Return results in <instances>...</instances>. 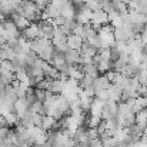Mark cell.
Returning a JSON list of instances; mask_svg holds the SVG:
<instances>
[{"instance_id":"d6986e66","label":"cell","mask_w":147,"mask_h":147,"mask_svg":"<svg viewBox=\"0 0 147 147\" xmlns=\"http://www.w3.org/2000/svg\"><path fill=\"white\" fill-rule=\"evenodd\" d=\"M36 97H37L39 101H45V98H46V90L36 89Z\"/></svg>"},{"instance_id":"3957f363","label":"cell","mask_w":147,"mask_h":147,"mask_svg":"<svg viewBox=\"0 0 147 147\" xmlns=\"http://www.w3.org/2000/svg\"><path fill=\"white\" fill-rule=\"evenodd\" d=\"M22 37H24L26 40H34L40 37V26L37 23H30L29 27L22 30Z\"/></svg>"},{"instance_id":"e0dca14e","label":"cell","mask_w":147,"mask_h":147,"mask_svg":"<svg viewBox=\"0 0 147 147\" xmlns=\"http://www.w3.org/2000/svg\"><path fill=\"white\" fill-rule=\"evenodd\" d=\"M98 56H100L103 60H110V59H111V49H110V47L100 49L98 50Z\"/></svg>"},{"instance_id":"8992f818","label":"cell","mask_w":147,"mask_h":147,"mask_svg":"<svg viewBox=\"0 0 147 147\" xmlns=\"http://www.w3.org/2000/svg\"><path fill=\"white\" fill-rule=\"evenodd\" d=\"M136 126L142 133H144V130L147 129V109H143L139 113H136Z\"/></svg>"},{"instance_id":"2e32d148","label":"cell","mask_w":147,"mask_h":147,"mask_svg":"<svg viewBox=\"0 0 147 147\" xmlns=\"http://www.w3.org/2000/svg\"><path fill=\"white\" fill-rule=\"evenodd\" d=\"M89 9L92 10H97V9H101V0H86L84 3Z\"/></svg>"},{"instance_id":"52a82bcc","label":"cell","mask_w":147,"mask_h":147,"mask_svg":"<svg viewBox=\"0 0 147 147\" xmlns=\"http://www.w3.org/2000/svg\"><path fill=\"white\" fill-rule=\"evenodd\" d=\"M11 20L14 22V24H16L20 30H24V29L29 27L30 23H32L27 17H24V16L20 14V13H13V14H11Z\"/></svg>"},{"instance_id":"9a60e30c","label":"cell","mask_w":147,"mask_h":147,"mask_svg":"<svg viewBox=\"0 0 147 147\" xmlns=\"http://www.w3.org/2000/svg\"><path fill=\"white\" fill-rule=\"evenodd\" d=\"M83 71H84V74H87V76H92V77H97L98 74V69L97 66H94L93 63H87V64H83Z\"/></svg>"},{"instance_id":"ffe728a7","label":"cell","mask_w":147,"mask_h":147,"mask_svg":"<svg viewBox=\"0 0 147 147\" xmlns=\"http://www.w3.org/2000/svg\"><path fill=\"white\" fill-rule=\"evenodd\" d=\"M140 39H142V42L144 43V46L147 45V24L144 26V29L140 32Z\"/></svg>"},{"instance_id":"7c38bea8","label":"cell","mask_w":147,"mask_h":147,"mask_svg":"<svg viewBox=\"0 0 147 147\" xmlns=\"http://www.w3.org/2000/svg\"><path fill=\"white\" fill-rule=\"evenodd\" d=\"M107 92H109V97H110V100H114V101H120V100H121L123 89H120L119 86H116V84L111 83V86L107 89Z\"/></svg>"},{"instance_id":"5b68a950","label":"cell","mask_w":147,"mask_h":147,"mask_svg":"<svg viewBox=\"0 0 147 147\" xmlns=\"http://www.w3.org/2000/svg\"><path fill=\"white\" fill-rule=\"evenodd\" d=\"M111 86V82L109 80V77L104 74V76H97L96 79H94V84H93V87H94V93H97L100 90H107L109 87ZM96 96V94H94Z\"/></svg>"},{"instance_id":"9c48e42d","label":"cell","mask_w":147,"mask_h":147,"mask_svg":"<svg viewBox=\"0 0 147 147\" xmlns=\"http://www.w3.org/2000/svg\"><path fill=\"white\" fill-rule=\"evenodd\" d=\"M64 54H66V61L69 64H82V54L79 50L69 49Z\"/></svg>"},{"instance_id":"7a4b0ae2","label":"cell","mask_w":147,"mask_h":147,"mask_svg":"<svg viewBox=\"0 0 147 147\" xmlns=\"http://www.w3.org/2000/svg\"><path fill=\"white\" fill-rule=\"evenodd\" d=\"M92 14H93V10L89 9L86 4H83V6H80V7L77 9L76 20H77V23H80V24H87V23H90V20H92Z\"/></svg>"},{"instance_id":"ba28073f","label":"cell","mask_w":147,"mask_h":147,"mask_svg":"<svg viewBox=\"0 0 147 147\" xmlns=\"http://www.w3.org/2000/svg\"><path fill=\"white\" fill-rule=\"evenodd\" d=\"M3 26H4V29H6V32L9 33L10 37H20V36H22V30L14 24L13 20H4V22H3Z\"/></svg>"},{"instance_id":"277c9868","label":"cell","mask_w":147,"mask_h":147,"mask_svg":"<svg viewBox=\"0 0 147 147\" xmlns=\"http://www.w3.org/2000/svg\"><path fill=\"white\" fill-rule=\"evenodd\" d=\"M29 109H30V104H29L26 96H24V97H19L16 100V103H14V111H16V114L19 116V119H22Z\"/></svg>"},{"instance_id":"6da1fadb","label":"cell","mask_w":147,"mask_h":147,"mask_svg":"<svg viewBox=\"0 0 147 147\" xmlns=\"http://www.w3.org/2000/svg\"><path fill=\"white\" fill-rule=\"evenodd\" d=\"M90 23L97 29V33L100 30V27L106 23H109V13L103 9H97V10H93V14H92V20Z\"/></svg>"},{"instance_id":"8fae6325","label":"cell","mask_w":147,"mask_h":147,"mask_svg":"<svg viewBox=\"0 0 147 147\" xmlns=\"http://www.w3.org/2000/svg\"><path fill=\"white\" fill-rule=\"evenodd\" d=\"M83 42H84V40H83L80 36L74 34V33H71V34L67 36V45H69L70 49H73V50H80Z\"/></svg>"},{"instance_id":"ac0fdd59","label":"cell","mask_w":147,"mask_h":147,"mask_svg":"<svg viewBox=\"0 0 147 147\" xmlns=\"http://www.w3.org/2000/svg\"><path fill=\"white\" fill-rule=\"evenodd\" d=\"M51 23L57 27V26H63L64 23H66V17H63V16H59V17H56V19H53L51 20Z\"/></svg>"},{"instance_id":"4fadbf2b","label":"cell","mask_w":147,"mask_h":147,"mask_svg":"<svg viewBox=\"0 0 147 147\" xmlns=\"http://www.w3.org/2000/svg\"><path fill=\"white\" fill-rule=\"evenodd\" d=\"M64 87H66V82L64 80H61V79H53V82H51V92L54 93V94H61L63 93V90H64Z\"/></svg>"},{"instance_id":"5bb4252c","label":"cell","mask_w":147,"mask_h":147,"mask_svg":"<svg viewBox=\"0 0 147 147\" xmlns=\"http://www.w3.org/2000/svg\"><path fill=\"white\" fill-rule=\"evenodd\" d=\"M56 121H57V120H56L53 116H50V114H45V116H43V121H42V129H43V130H46V131H49V130H51V129L54 127Z\"/></svg>"},{"instance_id":"30bf717a","label":"cell","mask_w":147,"mask_h":147,"mask_svg":"<svg viewBox=\"0 0 147 147\" xmlns=\"http://www.w3.org/2000/svg\"><path fill=\"white\" fill-rule=\"evenodd\" d=\"M103 107H104V101L97 97H94L93 101H92V106H90V114L92 116H96V117H101Z\"/></svg>"}]
</instances>
